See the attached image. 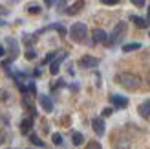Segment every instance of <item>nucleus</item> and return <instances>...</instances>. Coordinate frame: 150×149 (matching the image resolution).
<instances>
[{
    "label": "nucleus",
    "mask_w": 150,
    "mask_h": 149,
    "mask_svg": "<svg viewBox=\"0 0 150 149\" xmlns=\"http://www.w3.org/2000/svg\"><path fill=\"white\" fill-rule=\"evenodd\" d=\"M4 54H6V50H4V48H2V46H0V57H2V55H4Z\"/></svg>",
    "instance_id": "obj_28"
},
{
    "label": "nucleus",
    "mask_w": 150,
    "mask_h": 149,
    "mask_svg": "<svg viewBox=\"0 0 150 149\" xmlns=\"http://www.w3.org/2000/svg\"><path fill=\"white\" fill-rule=\"evenodd\" d=\"M55 57H57V54H55V52H51V54H48V55H46V59L42 61V64H46V63H50V61H53Z\"/></svg>",
    "instance_id": "obj_22"
},
{
    "label": "nucleus",
    "mask_w": 150,
    "mask_h": 149,
    "mask_svg": "<svg viewBox=\"0 0 150 149\" xmlns=\"http://www.w3.org/2000/svg\"><path fill=\"white\" fill-rule=\"evenodd\" d=\"M146 24H150V7H148V20H146Z\"/></svg>",
    "instance_id": "obj_29"
},
{
    "label": "nucleus",
    "mask_w": 150,
    "mask_h": 149,
    "mask_svg": "<svg viewBox=\"0 0 150 149\" xmlns=\"http://www.w3.org/2000/svg\"><path fill=\"white\" fill-rule=\"evenodd\" d=\"M6 44H7V48H9V54H11V59H15L18 55V42L13 39V37H7L6 39Z\"/></svg>",
    "instance_id": "obj_8"
},
{
    "label": "nucleus",
    "mask_w": 150,
    "mask_h": 149,
    "mask_svg": "<svg viewBox=\"0 0 150 149\" xmlns=\"http://www.w3.org/2000/svg\"><path fill=\"white\" fill-rule=\"evenodd\" d=\"M146 79H148V83H150V72H148V76H146Z\"/></svg>",
    "instance_id": "obj_30"
},
{
    "label": "nucleus",
    "mask_w": 150,
    "mask_h": 149,
    "mask_svg": "<svg viewBox=\"0 0 150 149\" xmlns=\"http://www.w3.org/2000/svg\"><path fill=\"white\" fill-rule=\"evenodd\" d=\"M92 37H93V42H106V39H108L106 32H104V29H99V28L93 29Z\"/></svg>",
    "instance_id": "obj_10"
},
{
    "label": "nucleus",
    "mask_w": 150,
    "mask_h": 149,
    "mask_svg": "<svg viewBox=\"0 0 150 149\" xmlns=\"http://www.w3.org/2000/svg\"><path fill=\"white\" fill-rule=\"evenodd\" d=\"M33 127V118H24V120L20 122V133L22 135H28L29 131Z\"/></svg>",
    "instance_id": "obj_12"
},
{
    "label": "nucleus",
    "mask_w": 150,
    "mask_h": 149,
    "mask_svg": "<svg viewBox=\"0 0 150 149\" xmlns=\"http://www.w3.org/2000/svg\"><path fill=\"white\" fill-rule=\"evenodd\" d=\"M110 101L114 103V107H117V109H125L126 105H128V100L123 98V96H119V94H112Z\"/></svg>",
    "instance_id": "obj_7"
},
{
    "label": "nucleus",
    "mask_w": 150,
    "mask_h": 149,
    "mask_svg": "<svg viewBox=\"0 0 150 149\" xmlns=\"http://www.w3.org/2000/svg\"><path fill=\"white\" fill-rule=\"evenodd\" d=\"M115 81L123 88H126V90H130V92L137 90V88L141 87V77L136 76V74H132V72H121V74H117Z\"/></svg>",
    "instance_id": "obj_1"
},
{
    "label": "nucleus",
    "mask_w": 150,
    "mask_h": 149,
    "mask_svg": "<svg viewBox=\"0 0 150 149\" xmlns=\"http://www.w3.org/2000/svg\"><path fill=\"white\" fill-rule=\"evenodd\" d=\"M51 140H53V144H55V145H61V144H62V136L59 135V133H55V135H51Z\"/></svg>",
    "instance_id": "obj_20"
},
{
    "label": "nucleus",
    "mask_w": 150,
    "mask_h": 149,
    "mask_svg": "<svg viewBox=\"0 0 150 149\" xmlns=\"http://www.w3.org/2000/svg\"><path fill=\"white\" fill-rule=\"evenodd\" d=\"M126 29H128V24L126 22H117L115 24V28H114V32H112V35L106 39V46H114V44H117V42H121L123 39H125V35H126Z\"/></svg>",
    "instance_id": "obj_2"
},
{
    "label": "nucleus",
    "mask_w": 150,
    "mask_h": 149,
    "mask_svg": "<svg viewBox=\"0 0 150 149\" xmlns=\"http://www.w3.org/2000/svg\"><path fill=\"white\" fill-rule=\"evenodd\" d=\"M141 48V44L139 42H128V44H123V52H134V50H139Z\"/></svg>",
    "instance_id": "obj_13"
},
{
    "label": "nucleus",
    "mask_w": 150,
    "mask_h": 149,
    "mask_svg": "<svg viewBox=\"0 0 150 149\" xmlns=\"http://www.w3.org/2000/svg\"><path fill=\"white\" fill-rule=\"evenodd\" d=\"M35 57H37V54H35V50H31V48H29V50L26 52V59H28V61H33Z\"/></svg>",
    "instance_id": "obj_21"
},
{
    "label": "nucleus",
    "mask_w": 150,
    "mask_h": 149,
    "mask_svg": "<svg viewBox=\"0 0 150 149\" xmlns=\"http://www.w3.org/2000/svg\"><path fill=\"white\" fill-rule=\"evenodd\" d=\"M99 64V59L97 57H92V55H84L79 59V66L81 68H95Z\"/></svg>",
    "instance_id": "obj_4"
},
{
    "label": "nucleus",
    "mask_w": 150,
    "mask_h": 149,
    "mask_svg": "<svg viewBox=\"0 0 150 149\" xmlns=\"http://www.w3.org/2000/svg\"><path fill=\"white\" fill-rule=\"evenodd\" d=\"M134 6H137V7H143V6H145V0H134Z\"/></svg>",
    "instance_id": "obj_27"
},
{
    "label": "nucleus",
    "mask_w": 150,
    "mask_h": 149,
    "mask_svg": "<svg viewBox=\"0 0 150 149\" xmlns=\"http://www.w3.org/2000/svg\"><path fill=\"white\" fill-rule=\"evenodd\" d=\"M82 6H84V4H82V2H77V4H73V6H70V7H68V11H66V13H68V15H75V13H79V9H81Z\"/></svg>",
    "instance_id": "obj_16"
},
{
    "label": "nucleus",
    "mask_w": 150,
    "mask_h": 149,
    "mask_svg": "<svg viewBox=\"0 0 150 149\" xmlns=\"http://www.w3.org/2000/svg\"><path fill=\"white\" fill-rule=\"evenodd\" d=\"M137 112H139V116H143V118H150V100L141 103V105L137 107Z\"/></svg>",
    "instance_id": "obj_11"
},
{
    "label": "nucleus",
    "mask_w": 150,
    "mask_h": 149,
    "mask_svg": "<svg viewBox=\"0 0 150 149\" xmlns=\"http://www.w3.org/2000/svg\"><path fill=\"white\" fill-rule=\"evenodd\" d=\"M24 105H26V107H29V109H33V103H31V100H29L28 96L24 98Z\"/></svg>",
    "instance_id": "obj_25"
},
{
    "label": "nucleus",
    "mask_w": 150,
    "mask_h": 149,
    "mask_svg": "<svg viewBox=\"0 0 150 149\" xmlns=\"http://www.w3.org/2000/svg\"><path fill=\"white\" fill-rule=\"evenodd\" d=\"M86 149H103V147H101V144H99V142H88Z\"/></svg>",
    "instance_id": "obj_23"
},
{
    "label": "nucleus",
    "mask_w": 150,
    "mask_h": 149,
    "mask_svg": "<svg viewBox=\"0 0 150 149\" xmlns=\"http://www.w3.org/2000/svg\"><path fill=\"white\" fill-rule=\"evenodd\" d=\"M103 4H106V6H115L117 0H103Z\"/></svg>",
    "instance_id": "obj_26"
},
{
    "label": "nucleus",
    "mask_w": 150,
    "mask_h": 149,
    "mask_svg": "<svg viewBox=\"0 0 150 149\" xmlns=\"http://www.w3.org/2000/svg\"><path fill=\"white\" fill-rule=\"evenodd\" d=\"M92 127H93V133L97 136L104 135V120H103V118H93V120H92Z\"/></svg>",
    "instance_id": "obj_6"
},
{
    "label": "nucleus",
    "mask_w": 150,
    "mask_h": 149,
    "mask_svg": "<svg viewBox=\"0 0 150 149\" xmlns=\"http://www.w3.org/2000/svg\"><path fill=\"white\" fill-rule=\"evenodd\" d=\"M39 103H40V107L46 110V112H51L53 110V101H51V98L50 96H39Z\"/></svg>",
    "instance_id": "obj_9"
},
{
    "label": "nucleus",
    "mask_w": 150,
    "mask_h": 149,
    "mask_svg": "<svg viewBox=\"0 0 150 149\" xmlns=\"http://www.w3.org/2000/svg\"><path fill=\"white\" fill-rule=\"evenodd\" d=\"M66 55H68V54H64V52H61V54H59V57H55L53 61H51V66H50V72L53 74V76H55V74H57L59 70H61V64H62V61H64V59H66Z\"/></svg>",
    "instance_id": "obj_5"
},
{
    "label": "nucleus",
    "mask_w": 150,
    "mask_h": 149,
    "mask_svg": "<svg viewBox=\"0 0 150 149\" xmlns=\"http://www.w3.org/2000/svg\"><path fill=\"white\" fill-rule=\"evenodd\" d=\"M40 9H42V7H40L39 4H31V6L28 7V11L31 13V15H39V13H40Z\"/></svg>",
    "instance_id": "obj_19"
},
{
    "label": "nucleus",
    "mask_w": 150,
    "mask_h": 149,
    "mask_svg": "<svg viewBox=\"0 0 150 149\" xmlns=\"http://www.w3.org/2000/svg\"><path fill=\"white\" fill-rule=\"evenodd\" d=\"M29 142H31L33 145H39V147H42V145H44V142H42V140L37 136V135H29Z\"/></svg>",
    "instance_id": "obj_18"
},
{
    "label": "nucleus",
    "mask_w": 150,
    "mask_h": 149,
    "mask_svg": "<svg viewBox=\"0 0 150 149\" xmlns=\"http://www.w3.org/2000/svg\"><path fill=\"white\" fill-rule=\"evenodd\" d=\"M130 20H132V22H136V26H139V28H146V26H148V24H146V20H145V19H141V17H137V15H132Z\"/></svg>",
    "instance_id": "obj_14"
},
{
    "label": "nucleus",
    "mask_w": 150,
    "mask_h": 149,
    "mask_svg": "<svg viewBox=\"0 0 150 149\" xmlns=\"http://www.w3.org/2000/svg\"><path fill=\"white\" fill-rule=\"evenodd\" d=\"M71 142H73V145H81L82 142H84V136H82L81 133H73V135H71Z\"/></svg>",
    "instance_id": "obj_15"
},
{
    "label": "nucleus",
    "mask_w": 150,
    "mask_h": 149,
    "mask_svg": "<svg viewBox=\"0 0 150 149\" xmlns=\"http://www.w3.org/2000/svg\"><path fill=\"white\" fill-rule=\"evenodd\" d=\"M86 35H88V28H86V24H82V22H75L70 29V37L75 42H84Z\"/></svg>",
    "instance_id": "obj_3"
},
{
    "label": "nucleus",
    "mask_w": 150,
    "mask_h": 149,
    "mask_svg": "<svg viewBox=\"0 0 150 149\" xmlns=\"http://www.w3.org/2000/svg\"><path fill=\"white\" fill-rule=\"evenodd\" d=\"M114 147L115 149H128L130 147V142H128V140H117V142L114 144Z\"/></svg>",
    "instance_id": "obj_17"
},
{
    "label": "nucleus",
    "mask_w": 150,
    "mask_h": 149,
    "mask_svg": "<svg viewBox=\"0 0 150 149\" xmlns=\"http://www.w3.org/2000/svg\"><path fill=\"white\" fill-rule=\"evenodd\" d=\"M112 112H114V109H112V107H106V109H103V116H110Z\"/></svg>",
    "instance_id": "obj_24"
}]
</instances>
